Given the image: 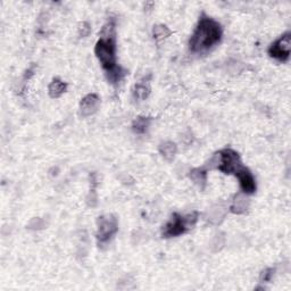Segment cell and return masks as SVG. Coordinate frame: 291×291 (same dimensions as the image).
Segmentation results:
<instances>
[{
  "label": "cell",
  "instance_id": "6da1fadb",
  "mask_svg": "<svg viewBox=\"0 0 291 291\" xmlns=\"http://www.w3.org/2000/svg\"><path fill=\"white\" fill-rule=\"evenodd\" d=\"M223 36L222 26L214 18L201 14L189 40V49L193 54H205L219 44Z\"/></svg>",
  "mask_w": 291,
  "mask_h": 291
},
{
  "label": "cell",
  "instance_id": "7a4b0ae2",
  "mask_svg": "<svg viewBox=\"0 0 291 291\" xmlns=\"http://www.w3.org/2000/svg\"><path fill=\"white\" fill-rule=\"evenodd\" d=\"M116 33L115 22L108 21L99 33V40L95 46V55L102 64L105 72L111 71L116 64Z\"/></svg>",
  "mask_w": 291,
  "mask_h": 291
},
{
  "label": "cell",
  "instance_id": "3957f363",
  "mask_svg": "<svg viewBox=\"0 0 291 291\" xmlns=\"http://www.w3.org/2000/svg\"><path fill=\"white\" fill-rule=\"evenodd\" d=\"M199 219L198 212H191L187 215H181L174 213L171 220L163 227V238H174L181 234H184L193 229Z\"/></svg>",
  "mask_w": 291,
  "mask_h": 291
},
{
  "label": "cell",
  "instance_id": "277c9868",
  "mask_svg": "<svg viewBox=\"0 0 291 291\" xmlns=\"http://www.w3.org/2000/svg\"><path fill=\"white\" fill-rule=\"evenodd\" d=\"M219 155V164L217 170L224 174H235L236 171L242 166L240 155L235 150L230 148H224L217 151Z\"/></svg>",
  "mask_w": 291,
  "mask_h": 291
},
{
  "label": "cell",
  "instance_id": "5b68a950",
  "mask_svg": "<svg viewBox=\"0 0 291 291\" xmlns=\"http://www.w3.org/2000/svg\"><path fill=\"white\" fill-rule=\"evenodd\" d=\"M118 231V222L114 215L108 214L99 217L97 221L96 238L98 243H106Z\"/></svg>",
  "mask_w": 291,
  "mask_h": 291
},
{
  "label": "cell",
  "instance_id": "8992f818",
  "mask_svg": "<svg viewBox=\"0 0 291 291\" xmlns=\"http://www.w3.org/2000/svg\"><path fill=\"white\" fill-rule=\"evenodd\" d=\"M269 55L277 59L281 63H286L289 60L290 58V52H291V33L287 32L285 34L277 39L272 45L270 46Z\"/></svg>",
  "mask_w": 291,
  "mask_h": 291
},
{
  "label": "cell",
  "instance_id": "52a82bcc",
  "mask_svg": "<svg viewBox=\"0 0 291 291\" xmlns=\"http://www.w3.org/2000/svg\"><path fill=\"white\" fill-rule=\"evenodd\" d=\"M234 175L238 177L240 188H241L243 193H246V195H253V193H255L257 185H256V180L253 173L249 170L242 165L241 168L236 171Z\"/></svg>",
  "mask_w": 291,
  "mask_h": 291
},
{
  "label": "cell",
  "instance_id": "ba28073f",
  "mask_svg": "<svg viewBox=\"0 0 291 291\" xmlns=\"http://www.w3.org/2000/svg\"><path fill=\"white\" fill-rule=\"evenodd\" d=\"M100 106V98L97 94H89L83 97L80 103V112L81 115L87 117L95 114Z\"/></svg>",
  "mask_w": 291,
  "mask_h": 291
},
{
  "label": "cell",
  "instance_id": "9c48e42d",
  "mask_svg": "<svg viewBox=\"0 0 291 291\" xmlns=\"http://www.w3.org/2000/svg\"><path fill=\"white\" fill-rule=\"evenodd\" d=\"M248 195L243 192H239L233 197L232 199V203L230 205V212L233 213V214L236 215H241L244 214L248 209H249V205L250 201L248 199Z\"/></svg>",
  "mask_w": 291,
  "mask_h": 291
},
{
  "label": "cell",
  "instance_id": "30bf717a",
  "mask_svg": "<svg viewBox=\"0 0 291 291\" xmlns=\"http://www.w3.org/2000/svg\"><path fill=\"white\" fill-rule=\"evenodd\" d=\"M207 172L208 171L204 168L192 169L189 173V177L200 190H205L207 185Z\"/></svg>",
  "mask_w": 291,
  "mask_h": 291
},
{
  "label": "cell",
  "instance_id": "8fae6325",
  "mask_svg": "<svg viewBox=\"0 0 291 291\" xmlns=\"http://www.w3.org/2000/svg\"><path fill=\"white\" fill-rule=\"evenodd\" d=\"M227 215V208L223 207L222 205H215L208 211L207 221L209 223L219 226L224 221V217Z\"/></svg>",
  "mask_w": 291,
  "mask_h": 291
},
{
  "label": "cell",
  "instance_id": "7c38bea8",
  "mask_svg": "<svg viewBox=\"0 0 291 291\" xmlns=\"http://www.w3.org/2000/svg\"><path fill=\"white\" fill-rule=\"evenodd\" d=\"M66 90H67V83L58 79V77L54 79L48 87V94L54 99L59 98L60 96H63Z\"/></svg>",
  "mask_w": 291,
  "mask_h": 291
},
{
  "label": "cell",
  "instance_id": "4fadbf2b",
  "mask_svg": "<svg viewBox=\"0 0 291 291\" xmlns=\"http://www.w3.org/2000/svg\"><path fill=\"white\" fill-rule=\"evenodd\" d=\"M151 121H153V118L149 117V116H139L132 123V130L137 134L146 133L147 130L149 129Z\"/></svg>",
  "mask_w": 291,
  "mask_h": 291
},
{
  "label": "cell",
  "instance_id": "5bb4252c",
  "mask_svg": "<svg viewBox=\"0 0 291 291\" xmlns=\"http://www.w3.org/2000/svg\"><path fill=\"white\" fill-rule=\"evenodd\" d=\"M158 150L166 161H172L177 153V146L173 141H164L161 143Z\"/></svg>",
  "mask_w": 291,
  "mask_h": 291
},
{
  "label": "cell",
  "instance_id": "9a60e30c",
  "mask_svg": "<svg viewBox=\"0 0 291 291\" xmlns=\"http://www.w3.org/2000/svg\"><path fill=\"white\" fill-rule=\"evenodd\" d=\"M150 85L148 82H139L133 87V96L138 100H145L150 95Z\"/></svg>",
  "mask_w": 291,
  "mask_h": 291
},
{
  "label": "cell",
  "instance_id": "2e32d148",
  "mask_svg": "<svg viewBox=\"0 0 291 291\" xmlns=\"http://www.w3.org/2000/svg\"><path fill=\"white\" fill-rule=\"evenodd\" d=\"M171 34H172V31L164 24H157L155 25L153 29V38L154 40L157 42L165 40V39L169 38Z\"/></svg>",
  "mask_w": 291,
  "mask_h": 291
},
{
  "label": "cell",
  "instance_id": "e0dca14e",
  "mask_svg": "<svg viewBox=\"0 0 291 291\" xmlns=\"http://www.w3.org/2000/svg\"><path fill=\"white\" fill-rule=\"evenodd\" d=\"M126 71L124 69L123 67H121V66H116V67H114L113 69H111V71L106 72V76L108 81H110L111 83L113 84H116L118 83L119 81L123 80V77L126 75Z\"/></svg>",
  "mask_w": 291,
  "mask_h": 291
},
{
  "label": "cell",
  "instance_id": "ac0fdd59",
  "mask_svg": "<svg viewBox=\"0 0 291 291\" xmlns=\"http://www.w3.org/2000/svg\"><path fill=\"white\" fill-rule=\"evenodd\" d=\"M274 273H275V269H273V267H267V269L262 271L261 275H259V281H261V283L270 282L274 277Z\"/></svg>",
  "mask_w": 291,
  "mask_h": 291
},
{
  "label": "cell",
  "instance_id": "d6986e66",
  "mask_svg": "<svg viewBox=\"0 0 291 291\" xmlns=\"http://www.w3.org/2000/svg\"><path fill=\"white\" fill-rule=\"evenodd\" d=\"M77 32H79V36L81 38H85L88 37L89 34L91 32V26L89 24L88 22H82L77 28Z\"/></svg>",
  "mask_w": 291,
  "mask_h": 291
},
{
  "label": "cell",
  "instance_id": "ffe728a7",
  "mask_svg": "<svg viewBox=\"0 0 291 291\" xmlns=\"http://www.w3.org/2000/svg\"><path fill=\"white\" fill-rule=\"evenodd\" d=\"M44 224H45V222L41 219H33V220H31L29 228L32 229V230H39V229H41L42 227H44Z\"/></svg>",
  "mask_w": 291,
  "mask_h": 291
}]
</instances>
